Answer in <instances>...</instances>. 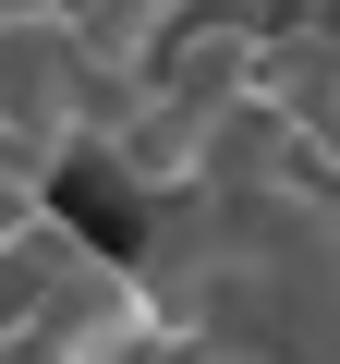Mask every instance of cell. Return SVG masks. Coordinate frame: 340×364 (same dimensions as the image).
Returning <instances> with one entry per match:
<instances>
[{"mask_svg": "<svg viewBox=\"0 0 340 364\" xmlns=\"http://www.w3.org/2000/svg\"><path fill=\"white\" fill-rule=\"evenodd\" d=\"M134 279L158 291V328L219 364H340V219L280 182L183 207L134 255Z\"/></svg>", "mask_w": 340, "mask_h": 364, "instance_id": "1", "label": "cell"}]
</instances>
